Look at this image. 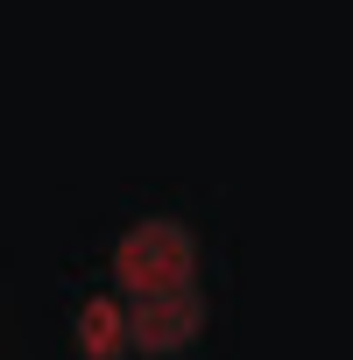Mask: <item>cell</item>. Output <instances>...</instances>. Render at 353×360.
<instances>
[{"mask_svg": "<svg viewBox=\"0 0 353 360\" xmlns=\"http://www.w3.org/2000/svg\"><path fill=\"white\" fill-rule=\"evenodd\" d=\"M113 283H120L127 304L198 290V233H191L184 219H169V212L134 219V226L113 240Z\"/></svg>", "mask_w": 353, "mask_h": 360, "instance_id": "obj_1", "label": "cell"}, {"mask_svg": "<svg viewBox=\"0 0 353 360\" xmlns=\"http://www.w3.org/2000/svg\"><path fill=\"white\" fill-rule=\"evenodd\" d=\"M198 332H205V290L127 304V346H134V353H148V360L191 353V346H198Z\"/></svg>", "mask_w": 353, "mask_h": 360, "instance_id": "obj_2", "label": "cell"}, {"mask_svg": "<svg viewBox=\"0 0 353 360\" xmlns=\"http://www.w3.org/2000/svg\"><path fill=\"white\" fill-rule=\"evenodd\" d=\"M78 353L85 360H120L127 353V304L120 297H92V304H78Z\"/></svg>", "mask_w": 353, "mask_h": 360, "instance_id": "obj_3", "label": "cell"}]
</instances>
